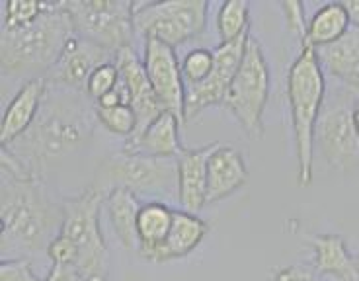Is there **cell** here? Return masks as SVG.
I'll list each match as a JSON object with an SVG mask.
<instances>
[{"label":"cell","instance_id":"obj_36","mask_svg":"<svg viewBox=\"0 0 359 281\" xmlns=\"http://www.w3.org/2000/svg\"><path fill=\"white\" fill-rule=\"evenodd\" d=\"M353 123H355V129H358L359 133V102L355 104V108H353Z\"/></svg>","mask_w":359,"mask_h":281},{"label":"cell","instance_id":"obj_29","mask_svg":"<svg viewBox=\"0 0 359 281\" xmlns=\"http://www.w3.org/2000/svg\"><path fill=\"white\" fill-rule=\"evenodd\" d=\"M117 81H119V69H117L116 61H109V63L100 64L94 73L90 74L88 84H86V94L94 104L106 96L108 92L116 88Z\"/></svg>","mask_w":359,"mask_h":281},{"label":"cell","instance_id":"obj_4","mask_svg":"<svg viewBox=\"0 0 359 281\" xmlns=\"http://www.w3.org/2000/svg\"><path fill=\"white\" fill-rule=\"evenodd\" d=\"M287 102L291 128L295 137L297 180L299 186L313 181L314 131L326 104V76L311 43L301 46V51L287 73Z\"/></svg>","mask_w":359,"mask_h":281},{"label":"cell","instance_id":"obj_34","mask_svg":"<svg viewBox=\"0 0 359 281\" xmlns=\"http://www.w3.org/2000/svg\"><path fill=\"white\" fill-rule=\"evenodd\" d=\"M45 281H90L88 277H84L76 268L71 266H53L51 272L47 273Z\"/></svg>","mask_w":359,"mask_h":281},{"label":"cell","instance_id":"obj_10","mask_svg":"<svg viewBox=\"0 0 359 281\" xmlns=\"http://www.w3.org/2000/svg\"><path fill=\"white\" fill-rule=\"evenodd\" d=\"M351 96L346 90L326 100L314 131V149L341 174L359 172V133L353 123L355 104Z\"/></svg>","mask_w":359,"mask_h":281},{"label":"cell","instance_id":"obj_2","mask_svg":"<svg viewBox=\"0 0 359 281\" xmlns=\"http://www.w3.org/2000/svg\"><path fill=\"white\" fill-rule=\"evenodd\" d=\"M2 260H34L45 252L63 227V198L41 178L2 168L0 190Z\"/></svg>","mask_w":359,"mask_h":281},{"label":"cell","instance_id":"obj_11","mask_svg":"<svg viewBox=\"0 0 359 281\" xmlns=\"http://www.w3.org/2000/svg\"><path fill=\"white\" fill-rule=\"evenodd\" d=\"M248 37H250V32L213 49L215 63L209 76L199 84L186 86V119H194L203 109L223 104L224 96L234 81V74L243 63Z\"/></svg>","mask_w":359,"mask_h":281},{"label":"cell","instance_id":"obj_23","mask_svg":"<svg viewBox=\"0 0 359 281\" xmlns=\"http://www.w3.org/2000/svg\"><path fill=\"white\" fill-rule=\"evenodd\" d=\"M207 231L209 225L196 213H189L186 209H174L170 233L162 245L161 263L191 254L203 242Z\"/></svg>","mask_w":359,"mask_h":281},{"label":"cell","instance_id":"obj_24","mask_svg":"<svg viewBox=\"0 0 359 281\" xmlns=\"http://www.w3.org/2000/svg\"><path fill=\"white\" fill-rule=\"evenodd\" d=\"M351 26L348 8L344 2H328L313 14L306 27V43H311L314 49L330 46L338 41Z\"/></svg>","mask_w":359,"mask_h":281},{"label":"cell","instance_id":"obj_28","mask_svg":"<svg viewBox=\"0 0 359 281\" xmlns=\"http://www.w3.org/2000/svg\"><path fill=\"white\" fill-rule=\"evenodd\" d=\"M213 63H215V51L205 49V47L191 49L182 61V73H184L186 86L205 81L213 69Z\"/></svg>","mask_w":359,"mask_h":281},{"label":"cell","instance_id":"obj_7","mask_svg":"<svg viewBox=\"0 0 359 281\" xmlns=\"http://www.w3.org/2000/svg\"><path fill=\"white\" fill-rule=\"evenodd\" d=\"M94 186L104 193L111 188H126L133 193L172 196L178 191V158L119 151L100 166Z\"/></svg>","mask_w":359,"mask_h":281},{"label":"cell","instance_id":"obj_33","mask_svg":"<svg viewBox=\"0 0 359 281\" xmlns=\"http://www.w3.org/2000/svg\"><path fill=\"white\" fill-rule=\"evenodd\" d=\"M268 281H323L320 275L309 268L305 263H293V266H283L271 273Z\"/></svg>","mask_w":359,"mask_h":281},{"label":"cell","instance_id":"obj_26","mask_svg":"<svg viewBox=\"0 0 359 281\" xmlns=\"http://www.w3.org/2000/svg\"><path fill=\"white\" fill-rule=\"evenodd\" d=\"M47 2L39 0H8L4 2V14H2V29H16V27L27 26L37 16L43 14Z\"/></svg>","mask_w":359,"mask_h":281},{"label":"cell","instance_id":"obj_37","mask_svg":"<svg viewBox=\"0 0 359 281\" xmlns=\"http://www.w3.org/2000/svg\"><path fill=\"white\" fill-rule=\"evenodd\" d=\"M355 266H358V270H359V254L355 256Z\"/></svg>","mask_w":359,"mask_h":281},{"label":"cell","instance_id":"obj_5","mask_svg":"<svg viewBox=\"0 0 359 281\" xmlns=\"http://www.w3.org/2000/svg\"><path fill=\"white\" fill-rule=\"evenodd\" d=\"M106 193L98 186H88L72 198H63L61 235L76 246L74 268L90 281H108L109 250L100 227V211Z\"/></svg>","mask_w":359,"mask_h":281},{"label":"cell","instance_id":"obj_8","mask_svg":"<svg viewBox=\"0 0 359 281\" xmlns=\"http://www.w3.org/2000/svg\"><path fill=\"white\" fill-rule=\"evenodd\" d=\"M207 0L135 2V34L176 47L201 36L207 27Z\"/></svg>","mask_w":359,"mask_h":281},{"label":"cell","instance_id":"obj_19","mask_svg":"<svg viewBox=\"0 0 359 281\" xmlns=\"http://www.w3.org/2000/svg\"><path fill=\"white\" fill-rule=\"evenodd\" d=\"M182 125L184 123L180 121L178 116L164 109L135 141L123 143L121 151L161 156V158H178V154L184 149L180 143V128Z\"/></svg>","mask_w":359,"mask_h":281},{"label":"cell","instance_id":"obj_6","mask_svg":"<svg viewBox=\"0 0 359 281\" xmlns=\"http://www.w3.org/2000/svg\"><path fill=\"white\" fill-rule=\"evenodd\" d=\"M269 98V67L262 43L252 36L248 37L243 63L234 74V81L224 96L223 106L241 128L252 137L260 139L264 135V111Z\"/></svg>","mask_w":359,"mask_h":281},{"label":"cell","instance_id":"obj_18","mask_svg":"<svg viewBox=\"0 0 359 281\" xmlns=\"http://www.w3.org/2000/svg\"><path fill=\"white\" fill-rule=\"evenodd\" d=\"M324 71L340 81L346 90L359 94V27L351 24L350 29L330 46L316 49Z\"/></svg>","mask_w":359,"mask_h":281},{"label":"cell","instance_id":"obj_3","mask_svg":"<svg viewBox=\"0 0 359 281\" xmlns=\"http://www.w3.org/2000/svg\"><path fill=\"white\" fill-rule=\"evenodd\" d=\"M74 36L76 29L69 10L65 8V0L47 2L43 14L27 26L2 29V73L29 78L47 76Z\"/></svg>","mask_w":359,"mask_h":281},{"label":"cell","instance_id":"obj_30","mask_svg":"<svg viewBox=\"0 0 359 281\" xmlns=\"http://www.w3.org/2000/svg\"><path fill=\"white\" fill-rule=\"evenodd\" d=\"M281 12H283V16H285L289 32L297 37L299 46H305L306 27H309V24H306L305 6H303V2H297V0L281 2Z\"/></svg>","mask_w":359,"mask_h":281},{"label":"cell","instance_id":"obj_12","mask_svg":"<svg viewBox=\"0 0 359 281\" xmlns=\"http://www.w3.org/2000/svg\"><path fill=\"white\" fill-rule=\"evenodd\" d=\"M144 71L164 109L186 121V81L176 49L158 39H144Z\"/></svg>","mask_w":359,"mask_h":281},{"label":"cell","instance_id":"obj_32","mask_svg":"<svg viewBox=\"0 0 359 281\" xmlns=\"http://www.w3.org/2000/svg\"><path fill=\"white\" fill-rule=\"evenodd\" d=\"M76 246L69 236L59 235L51 240V245L47 248V258L53 262V266H71L74 268L76 263Z\"/></svg>","mask_w":359,"mask_h":281},{"label":"cell","instance_id":"obj_20","mask_svg":"<svg viewBox=\"0 0 359 281\" xmlns=\"http://www.w3.org/2000/svg\"><path fill=\"white\" fill-rule=\"evenodd\" d=\"M313 245V270L318 275H330L336 281H359L355 258L348 252L344 236L309 235Z\"/></svg>","mask_w":359,"mask_h":281},{"label":"cell","instance_id":"obj_17","mask_svg":"<svg viewBox=\"0 0 359 281\" xmlns=\"http://www.w3.org/2000/svg\"><path fill=\"white\" fill-rule=\"evenodd\" d=\"M248 181V166L243 153L231 145L217 146L207 163V203H217Z\"/></svg>","mask_w":359,"mask_h":281},{"label":"cell","instance_id":"obj_27","mask_svg":"<svg viewBox=\"0 0 359 281\" xmlns=\"http://www.w3.org/2000/svg\"><path fill=\"white\" fill-rule=\"evenodd\" d=\"M96 119L109 133L121 137H131L137 128V116L131 106H116V108H94Z\"/></svg>","mask_w":359,"mask_h":281},{"label":"cell","instance_id":"obj_1","mask_svg":"<svg viewBox=\"0 0 359 281\" xmlns=\"http://www.w3.org/2000/svg\"><path fill=\"white\" fill-rule=\"evenodd\" d=\"M94 108L88 94L49 84L32 128L2 146V168L45 180L43 174L55 160L88 143L98 121Z\"/></svg>","mask_w":359,"mask_h":281},{"label":"cell","instance_id":"obj_14","mask_svg":"<svg viewBox=\"0 0 359 281\" xmlns=\"http://www.w3.org/2000/svg\"><path fill=\"white\" fill-rule=\"evenodd\" d=\"M114 61L119 69V76L126 81L127 88L131 92V108L137 116L135 133L126 139V143H131L161 116L164 111V106L156 98L151 81L147 76V71H144V63L137 57L133 47H126V49L117 51Z\"/></svg>","mask_w":359,"mask_h":281},{"label":"cell","instance_id":"obj_35","mask_svg":"<svg viewBox=\"0 0 359 281\" xmlns=\"http://www.w3.org/2000/svg\"><path fill=\"white\" fill-rule=\"evenodd\" d=\"M344 6L348 8L351 24L359 27V0H344Z\"/></svg>","mask_w":359,"mask_h":281},{"label":"cell","instance_id":"obj_9","mask_svg":"<svg viewBox=\"0 0 359 281\" xmlns=\"http://www.w3.org/2000/svg\"><path fill=\"white\" fill-rule=\"evenodd\" d=\"M76 36L109 53L133 47L135 2L131 0H65Z\"/></svg>","mask_w":359,"mask_h":281},{"label":"cell","instance_id":"obj_22","mask_svg":"<svg viewBox=\"0 0 359 281\" xmlns=\"http://www.w3.org/2000/svg\"><path fill=\"white\" fill-rule=\"evenodd\" d=\"M104 205L108 211V219L116 233L117 240L129 252H137L139 235H137V219L141 211V201L137 193L126 188H111L106 191Z\"/></svg>","mask_w":359,"mask_h":281},{"label":"cell","instance_id":"obj_13","mask_svg":"<svg viewBox=\"0 0 359 281\" xmlns=\"http://www.w3.org/2000/svg\"><path fill=\"white\" fill-rule=\"evenodd\" d=\"M114 59L116 55L109 53L108 49L96 46L81 36H74L45 78L55 86H63V88L86 94L90 74L94 73L100 64L109 63Z\"/></svg>","mask_w":359,"mask_h":281},{"label":"cell","instance_id":"obj_31","mask_svg":"<svg viewBox=\"0 0 359 281\" xmlns=\"http://www.w3.org/2000/svg\"><path fill=\"white\" fill-rule=\"evenodd\" d=\"M0 281H45L37 277L32 260L26 258H10L0 262Z\"/></svg>","mask_w":359,"mask_h":281},{"label":"cell","instance_id":"obj_16","mask_svg":"<svg viewBox=\"0 0 359 281\" xmlns=\"http://www.w3.org/2000/svg\"><path fill=\"white\" fill-rule=\"evenodd\" d=\"M219 145L215 141L201 149H182L178 154V200L189 213L207 205V163Z\"/></svg>","mask_w":359,"mask_h":281},{"label":"cell","instance_id":"obj_15","mask_svg":"<svg viewBox=\"0 0 359 281\" xmlns=\"http://www.w3.org/2000/svg\"><path fill=\"white\" fill-rule=\"evenodd\" d=\"M49 90V82L45 76L39 78H27L20 90L14 94V98L2 114L0 123V143L2 146H8L16 139L26 133L36 121L37 114L41 109L45 100V94Z\"/></svg>","mask_w":359,"mask_h":281},{"label":"cell","instance_id":"obj_25","mask_svg":"<svg viewBox=\"0 0 359 281\" xmlns=\"http://www.w3.org/2000/svg\"><path fill=\"white\" fill-rule=\"evenodd\" d=\"M217 27L221 34V43L233 41L250 32V8L243 0H226L217 14Z\"/></svg>","mask_w":359,"mask_h":281},{"label":"cell","instance_id":"obj_21","mask_svg":"<svg viewBox=\"0 0 359 281\" xmlns=\"http://www.w3.org/2000/svg\"><path fill=\"white\" fill-rule=\"evenodd\" d=\"M174 209L162 201H144L137 219L139 248L137 254L149 262L161 263L162 245L170 233Z\"/></svg>","mask_w":359,"mask_h":281}]
</instances>
